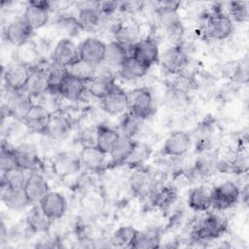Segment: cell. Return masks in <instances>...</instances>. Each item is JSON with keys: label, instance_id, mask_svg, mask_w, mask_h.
Wrapping results in <instances>:
<instances>
[{"label": "cell", "instance_id": "obj_28", "mask_svg": "<svg viewBox=\"0 0 249 249\" xmlns=\"http://www.w3.org/2000/svg\"><path fill=\"white\" fill-rule=\"evenodd\" d=\"M135 144L136 142L132 140V137L121 134V137L109 154L112 163L116 165L125 163L132 154Z\"/></svg>", "mask_w": 249, "mask_h": 249}, {"label": "cell", "instance_id": "obj_11", "mask_svg": "<svg viewBox=\"0 0 249 249\" xmlns=\"http://www.w3.org/2000/svg\"><path fill=\"white\" fill-rule=\"evenodd\" d=\"M114 85V76L111 72V69L106 66L100 69H98L97 66L95 68L93 77L87 83L88 90L89 93L99 99L103 98Z\"/></svg>", "mask_w": 249, "mask_h": 249}, {"label": "cell", "instance_id": "obj_34", "mask_svg": "<svg viewBox=\"0 0 249 249\" xmlns=\"http://www.w3.org/2000/svg\"><path fill=\"white\" fill-rule=\"evenodd\" d=\"M120 137L121 133L114 128L101 125L97 128L95 146L106 155H109Z\"/></svg>", "mask_w": 249, "mask_h": 249}, {"label": "cell", "instance_id": "obj_9", "mask_svg": "<svg viewBox=\"0 0 249 249\" xmlns=\"http://www.w3.org/2000/svg\"><path fill=\"white\" fill-rule=\"evenodd\" d=\"M106 44L93 37L86 39L79 47L80 59L86 63L97 67L103 63Z\"/></svg>", "mask_w": 249, "mask_h": 249}, {"label": "cell", "instance_id": "obj_37", "mask_svg": "<svg viewBox=\"0 0 249 249\" xmlns=\"http://www.w3.org/2000/svg\"><path fill=\"white\" fill-rule=\"evenodd\" d=\"M26 171L27 170L17 166L5 172H2L1 185L7 186L9 188H15V189L23 188L29 174V173H26Z\"/></svg>", "mask_w": 249, "mask_h": 249}, {"label": "cell", "instance_id": "obj_44", "mask_svg": "<svg viewBox=\"0 0 249 249\" xmlns=\"http://www.w3.org/2000/svg\"><path fill=\"white\" fill-rule=\"evenodd\" d=\"M95 68L96 67H93V66L86 63L82 59H78L73 64L66 67L68 74H70L74 77H77L81 80H84L87 83L93 77V75L95 73Z\"/></svg>", "mask_w": 249, "mask_h": 249}, {"label": "cell", "instance_id": "obj_42", "mask_svg": "<svg viewBox=\"0 0 249 249\" xmlns=\"http://www.w3.org/2000/svg\"><path fill=\"white\" fill-rule=\"evenodd\" d=\"M166 104L175 111H183L188 108L190 99L188 94L179 88H172L166 94Z\"/></svg>", "mask_w": 249, "mask_h": 249}, {"label": "cell", "instance_id": "obj_49", "mask_svg": "<svg viewBox=\"0 0 249 249\" xmlns=\"http://www.w3.org/2000/svg\"><path fill=\"white\" fill-rule=\"evenodd\" d=\"M148 157H149V151H148L147 146H145L143 144L136 143L135 147L133 149V152L130 155V157H129V159L127 160L126 162L131 163V164L132 163L139 164L142 161H144Z\"/></svg>", "mask_w": 249, "mask_h": 249}, {"label": "cell", "instance_id": "obj_6", "mask_svg": "<svg viewBox=\"0 0 249 249\" xmlns=\"http://www.w3.org/2000/svg\"><path fill=\"white\" fill-rule=\"evenodd\" d=\"M51 9V2L49 1H29L22 18L33 30L39 29L47 24Z\"/></svg>", "mask_w": 249, "mask_h": 249}, {"label": "cell", "instance_id": "obj_38", "mask_svg": "<svg viewBox=\"0 0 249 249\" xmlns=\"http://www.w3.org/2000/svg\"><path fill=\"white\" fill-rule=\"evenodd\" d=\"M57 30L65 35V38L71 39L72 37L77 36L81 31H83L79 19L75 16L63 15L55 22Z\"/></svg>", "mask_w": 249, "mask_h": 249}, {"label": "cell", "instance_id": "obj_18", "mask_svg": "<svg viewBox=\"0 0 249 249\" xmlns=\"http://www.w3.org/2000/svg\"><path fill=\"white\" fill-rule=\"evenodd\" d=\"M33 29L23 18L12 21L4 31V37L10 44L18 47L31 39Z\"/></svg>", "mask_w": 249, "mask_h": 249}, {"label": "cell", "instance_id": "obj_25", "mask_svg": "<svg viewBox=\"0 0 249 249\" xmlns=\"http://www.w3.org/2000/svg\"><path fill=\"white\" fill-rule=\"evenodd\" d=\"M106 156L107 155L96 146L83 147L79 155L82 165L90 171L101 170L105 165Z\"/></svg>", "mask_w": 249, "mask_h": 249}, {"label": "cell", "instance_id": "obj_24", "mask_svg": "<svg viewBox=\"0 0 249 249\" xmlns=\"http://www.w3.org/2000/svg\"><path fill=\"white\" fill-rule=\"evenodd\" d=\"M77 18L83 30L89 32L95 30L102 20V13L98 9V3L81 7Z\"/></svg>", "mask_w": 249, "mask_h": 249}, {"label": "cell", "instance_id": "obj_27", "mask_svg": "<svg viewBox=\"0 0 249 249\" xmlns=\"http://www.w3.org/2000/svg\"><path fill=\"white\" fill-rule=\"evenodd\" d=\"M161 62L163 68L168 72L179 73L187 65L188 57L183 49L178 46L167 50L161 58Z\"/></svg>", "mask_w": 249, "mask_h": 249}, {"label": "cell", "instance_id": "obj_12", "mask_svg": "<svg viewBox=\"0 0 249 249\" xmlns=\"http://www.w3.org/2000/svg\"><path fill=\"white\" fill-rule=\"evenodd\" d=\"M130 51V55H132L134 58L149 68L160 60V51L158 44L152 38L141 39L132 47Z\"/></svg>", "mask_w": 249, "mask_h": 249}, {"label": "cell", "instance_id": "obj_20", "mask_svg": "<svg viewBox=\"0 0 249 249\" xmlns=\"http://www.w3.org/2000/svg\"><path fill=\"white\" fill-rule=\"evenodd\" d=\"M15 59L17 62L25 65L30 69L38 66L40 60V51L37 44L30 39L16 47Z\"/></svg>", "mask_w": 249, "mask_h": 249}, {"label": "cell", "instance_id": "obj_4", "mask_svg": "<svg viewBox=\"0 0 249 249\" xmlns=\"http://www.w3.org/2000/svg\"><path fill=\"white\" fill-rule=\"evenodd\" d=\"M128 110L143 120L149 118L154 112L153 96L151 91L146 88L136 89L127 93Z\"/></svg>", "mask_w": 249, "mask_h": 249}, {"label": "cell", "instance_id": "obj_39", "mask_svg": "<svg viewBox=\"0 0 249 249\" xmlns=\"http://www.w3.org/2000/svg\"><path fill=\"white\" fill-rule=\"evenodd\" d=\"M47 69L48 74V82H49V89L48 91L52 93H58L59 94V87L65 77L68 75V71L66 67L58 65L53 62Z\"/></svg>", "mask_w": 249, "mask_h": 249}, {"label": "cell", "instance_id": "obj_14", "mask_svg": "<svg viewBox=\"0 0 249 249\" xmlns=\"http://www.w3.org/2000/svg\"><path fill=\"white\" fill-rule=\"evenodd\" d=\"M52 57L53 62L63 67H68L80 59L79 48H77L71 39L63 38L55 45Z\"/></svg>", "mask_w": 249, "mask_h": 249}, {"label": "cell", "instance_id": "obj_48", "mask_svg": "<svg viewBox=\"0 0 249 249\" xmlns=\"http://www.w3.org/2000/svg\"><path fill=\"white\" fill-rule=\"evenodd\" d=\"M229 11V17L232 21L243 22L248 19V7L245 2H231Z\"/></svg>", "mask_w": 249, "mask_h": 249}, {"label": "cell", "instance_id": "obj_45", "mask_svg": "<svg viewBox=\"0 0 249 249\" xmlns=\"http://www.w3.org/2000/svg\"><path fill=\"white\" fill-rule=\"evenodd\" d=\"M175 198V191L168 187L162 186L159 189H152V199L155 205L159 207L168 206Z\"/></svg>", "mask_w": 249, "mask_h": 249}, {"label": "cell", "instance_id": "obj_47", "mask_svg": "<svg viewBox=\"0 0 249 249\" xmlns=\"http://www.w3.org/2000/svg\"><path fill=\"white\" fill-rule=\"evenodd\" d=\"M17 160L15 156V150L11 149L5 144H2L1 154H0V168L2 172H5L11 168L17 167Z\"/></svg>", "mask_w": 249, "mask_h": 249}, {"label": "cell", "instance_id": "obj_5", "mask_svg": "<svg viewBox=\"0 0 249 249\" xmlns=\"http://www.w3.org/2000/svg\"><path fill=\"white\" fill-rule=\"evenodd\" d=\"M8 99L6 102L7 114L17 121L22 122L29 110L34 105L31 96L24 90L13 91L9 90Z\"/></svg>", "mask_w": 249, "mask_h": 249}, {"label": "cell", "instance_id": "obj_30", "mask_svg": "<svg viewBox=\"0 0 249 249\" xmlns=\"http://www.w3.org/2000/svg\"><path fill=\"white\" fill-rule=\"evenodd\" d=\"M212 190L207 189L206 187L200 186L194 188L188 198L189 206L197 212H204L211 208L212 205Z\"/></svg>", "mask_w": 249, "mask_h": 249}, {"label": "cell", "instance_id": "obj_35", "mask_svg": "<svg viewBox=\"0 0 249 249\" xmlns=\"http://www.w3.org/2000/svg\"><path fill=\"white\" fill-rule=\"evenodd\" d=\"M14 150L18 167L31 171L37 166L38 157L35 150L31 146L22 145Z\"/></svg>", "mask_w": 249, "mask_h": 249}, {"label": "cell", "instance_id": "obj_2", "mask_svg": "<svg viewBox=\"0 0 249 249\" xmlns=\"http://www.w3.org/2000/svg\"><path fill=\"white\" fill-rule=\"evenodd\" d=\"M178 2L163 1L160 3L157 14L160 22L167 33L174 37H180L183 33L182 22L178 14Z\"/></svg>", "mask_w": 249, "mask_h": 249}, {"label": "cell", "instance_id": "obj_36", "mask_svg": "<svg viewBox=\"0 0 249 249\" xmlns=\"http://www.w3.org/2000/svg\"><path fill=\"white\" fill-rule=\"evenodd\" d=\"M219 167L218 157L212 152H203L195 163L196 171L201 176L212 175Z\"/></svg>", "mask_w": 249, "mask_h": 249}, {"label": "cell", "instance_id": "obj_17", "mask_svg": "<svg viewBox=\"0 0 249 249\" xmlns=\"http://www.w3.org/2000/svg\"><path fill=\"white\" fill-rule=\"evenodd\" d=\"M82 166L80 157L72 152L58 154L53 163V172L60 178L76 174Z\"/></svg>", "mask_w": 249, "mask_h": 249}, {"label": "cell", "instance_id": "obj_40", "mask_svg": "<svg viewBox=\"0 0 249 249\" xmlns=\"http://www.w3.org/2000/svg\"><path fill=\"white\" fill-rule=\"evenodd\" d=\"M137 231L132 227L124 226L116 230L111 236V243L116 247H131Z\"/></svg>", "mask_w": 249, "mask_h": 249}, {"label": "cell", "instance_id": "obj_1", "mask_svg": "<svg viewBox=\"0 0 249 249\" xmlns=\"http://www.w3.org/2000/svg\"><path fill=\"white\" fill-rule=\"evenodd\" d=\"M227 229L226 220L217 213H209L196 225L193 236L196 240H212L222 235Z\"/></svg>", "mask_w": 249, "mask_h": 249}, {"label": "cell", "instance_id": "obj_8", "mask_svg": "<svg viewBox=\"0 0 249 249\" xmlns=\"http://www.w3.org/2000/svg\"><path fill=\"white\" fill-rule=\"evenodd\" d=\"M233 31V23L231 18L220 12L212 13L206 22L207 34L216 40H224L228 38Z\"/></svg>", "mask_w": 249, "mask_h": 249}, {"label": "cell", "instance_id": "obj_43", "mask_svg": "<svg viewBox=\"0 0 249 249\" xmlns=\"http://www.w3.org/2000/svg\"><path fill=\"white\" fill-rule=\"evenodd\" d=\"M143 122L144 120L142 118H140L139 116L135 115L130 111L124 113V116L121 120L122 134L128 137L134 136L140 129V126Z\"/></svg>", "mask_w": 249, "mask_h": 249}, {"label": "cell", "instance_id": "obj_23", "mask_svg": "<svg viewBox=\"0 0 249 249\" xmlns=\"http://www.w3.org/2000/svg\"><path fill=\"white\" fill-rule=\"evenodd\" d=\"M87 89L86 81L68 74L59 87V94L70 101H77Z\"/></svg>", "mask_w": 249, "mask_h": 249}, {"label": "cell", "instance_id": "obj_22", "mask_svg": "<svg viewBox=\"0 0 249 249\" xmlns=\"http://www.w3.org/2000/svg\"><path fill=\"white\" fill-rule=\"evenodd\" d=\"M49 82L47 69L40 68L38 66L30 69V74L24 91L27 92L30 96L39 95L48 91Z\"/></svg>", "mask_w": 249, "mask_h": 249}, {"label": "cell", "instance_id": "obj_3", "mask_svg": "<svg viewBox=\"0 0 249 249\" xmlns=\"http://www.w3.org/2000/svg\"><path fill=\"white\" fill-rule=\"evenodd\" d=\"M240 196L238 187L231 181H226L212 190V205L216 210L223 211L233 206Z\"/></svg>", "mask_w": 249, "mask_h": 249}, {"label": "cell", "instance_id": "obj_10", "mask_svg": "<svg viewBox=\"0 0 249 249\" xmlns=\"http://www.w3.org/2000/svg\"><path fill=\"white\" fill-rule=\"evenodd\" d=\"M30 68L17 61L10 64L3 74V80L7 89L13 91L23 90L28 81Z\"/></svg>", "mask_w": 249, "mask_h": 249}, {"label": "cell", "instance_id": "obj_29", "mask_svg": "<svg viewBox=\"0 0 249 249\" xmlns=\"http://www.w3.org/2000/svg\"><path fill=\"white\" fill-rule=\"evenodd\" d=\"M148 69L149 67L129 54L119 68V74L124 81H135L144 77L147 74Z\"/></svg>", "mask_w": 249, "mask_h": 249}, {"label": "cell", "instance_id": "obj_16", "mask_svg": "<svg viewBox=\"0 0 249 249\" xmlns=\"http://www.w3.org/2000/svg\"><path fill=\"white\" fill-rule=\"evenodd\" d=\"M23 190L30 203H39L50 191L47 180L37 171L29 172Z\"/></svg>", "mask_w": 249, "mask_h": 249}, {"label": "cell", "instance_id": "obj_32", "mask_svg": "<svg viewBox=\"0 0 249 249\" xmlns=\"http://www.w3.org/2000/svg\"><path fill=\"white\" fill-rule=\"evenodd\" d=\"M52 220L44 213L40 205L34 206L26 216V225L35 233L47 232L52 224Z\"/></svg>", "mask_w": 249, "mask_h": 249}, {"label": "cell", "instance_id": "obj_13", "mask_svg": "<svg viewBox=\"0 0 249 249\" xmlns=\"http://www.w3.org/2000/svg\"><path fill=\"white\" fill-rule=\"evenodd\" d=\"M191 146L192 138L190 134L183 130H176L166 137L162 146V153L169 157H180L185 155Z\"/></svg>", "mask_w": 249, "mask_h": 249}, {"label": "cell", "instance_id": "obj_33", "mask_svg": "<svg viewBox=\"0 0 249 249\" xmlns=\"http://www.w3.org/2000/svg\"><path fill=\"white\" fill-rule=\"evenodd\" d=\"M128 56L127 50L116 41L106 44L103 63L108 68H120L124 59Z\"/></svg>", "mask_w": 249, "mask_h": 249}, {"label": "cell", "instance_id": "obj_46", "mask_svg": "<svg viewBox=\"0 0 249 249\" xmlns=\"http://www.w3.org/2000/svg\"><path fill=\"white\" fill-rule=\"evenodd\" d=\"M160 237L155 231H137L131 248H154L158 247Z\"/></svg>", "mask_w": 249, "mask_h": 249}, {"label": "cell", "instance_id": "obj_21", "mask_svg": "<svg viewBox=\"0 0 249 249\" xmlns=\"http://www.w3.org/2000/svg\"><path fill=\"white\" fill-rule=\"evenodd\" d=\"M71 131V123L67 117L62 114H51L45 134L54 140H62Z\"/></svg>", "mask_w": 249, "mask_h": 249}, {"label": "cell", "instance_id": "obj_26", "mask_svg": "<svg viewBox=\"0 0 249 249\" xmlns=\"http://www.w3.org/2000/svg\"><path fill=\"white\" fill-rule=\"evenodd\" d=\"M1 199L12 210H21L30 203L23 188L15 189L4 185H1Z\"/></svg>", "mask_w": 249, "mask_h": 249}, {"label": "cell", "instance_id": "obj_41", "mask_svg": "<svg viewBox=\"0 0 249 249\" xmlns=\"http://www.w3.org/2000/svg\"><path fill=\"white\" fill-rule=\"evenodd\" d=\"M130 186L136 195L144 196L150 193L153 189L152 179L146 170H139L131 176Z\"/></svg>", "mask_w": 249, "mask_h": 249}, {"label": "cell", "instance_id": "obj_15", "mask_svg": "<svg viewBox=\"0 0 249 249\" xmlns=\"http://www.w3.org/2000/svg\"><path fill=\"white\" fill-rule=\"evenodd\" d=\"M39 205L52 221L62 218L67 209V201L65 197L60 193L53 191L48 192L39 202Z\"/></svg>", "mask_w": 249, "mask_h": 249}, {"label": "cell", "instance_id": "obj_31", "mask_svg": "<svg viewBox=\"0 0 249 249\" xmlns=\"http://www.w3.org/2000/svg\"><path fill=\"white\" fill-rule=\"evenodd\" d=\"M115 41L126 50H131L132 47L141 40L140 31L132 24L121 23L114 31Z\"/></svg>", "mask_w": 249, "mask_h": 249}, {"label": "cell", "instance_id": "obj_19", "mask_svg": "<svg viewBox=\"0 0 249 249\" xmlns=\"http://www.w3.org/2000/svg\"><path fill=\"white\" fill-rule=\"evenodd\" d=\"M51 113L42 105L34 104L23 119V124L31 131L44 133Z\"/></svg>", "mask_w": 249, "mask_h": 249}, {"label": "cell", "instance_id": "obj_7", "mask_svg": "<svg viewBox=\"0 0 249 249\" xmlns=\"http://www.w3.org/2000/svg\"><path fill=\"white\" fill-rule=\"evenodd\" d=\"M100 100L102 109L110 115L124 114L128 109L127 92L116 84Z\"/></svg>", "mask_w": 249, "mask_h": 249}]
</instances>
